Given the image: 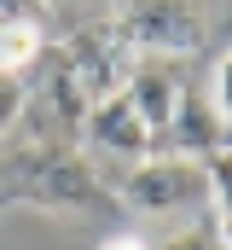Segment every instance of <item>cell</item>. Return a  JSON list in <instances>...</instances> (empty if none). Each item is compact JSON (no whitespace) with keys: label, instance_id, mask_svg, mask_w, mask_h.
<instances>
[{"label":"cell","instance_id":"cell-10","mask_svg":"<svg viewBox=\"0 0 232 250\" xmlns=\"http://www.w3.org/2000/svg\"><path fill=\"white\" fill-rule=\"evenodd\" d=\"M23 76H12V70H0V140H12V128L23 117Z\"/></svg>","mask_w":232,"mask_h":250},{"label":"cell","instance_id":"cell-12","mask_svg":"<svg viewBox=\"0 0 232 250\" xmlns=\"http://www.w3.org/2000/svg\"><path fill=\"white\" fill-rule=\"evenodd\" d=\"M93 250H151L145 239H134V233H111V239H99Z\"/></svg>","mask_w":232,"mask_h":250},{"label":"cell","instance_id":"cell-4","mask_svg":"<svg viewBox=\"0 0 232 250\" xmlns=\"http://www.w3.org/2000/svg\"><path fill=\"white\" fill-rule=\"evenodd\" d=\"M116 198L139 221H192L203 209V157L151 151V157L128 163V175L116 181Z\"/></svg>","mask_w":232,"mask_h":250},{"label":"cell","instance_id":"cell-7","mask_svg":"<svg viewBox=\"0 0 232 250\" xmlns=\"http://www.w3.org/2000/svg\"><path fill=\"white\" fill-rule=\"evenodd\" d=\"M203 204H209V227L232 245V146L227 140L215 151H203Z\"/></svg>","mask_w":232,"mask_h":250},{"label":"cell","instance_id":"cell-5","mask_svg":"<svg viewBox=\"0 0 232 250\" xmlns=\"http://www.w3.org/2000/svg\"><path fill=\"white\" fill-rule=\"evenodd\" d=\"M180 76L169 70V59H145V64H128V76H122V99L134 105V117L145 123L151 134V146H163L169 140V123H174V105H180Z\"/></svg>","mask_w":232,"mask_h":250},{"label":"cell","instance_id":"cell-2","mask_svg":"<svg viewBox=\"0 0 232 250\" xmlns=\"http://www.w3.org/2000/svg\"><path fill=\"white\" fill-rule=\"evenodd\" d=\"M122 76H128V53L116 47V35L105 23H93V29H76L64 47L53 53V76H47V99H53V117L58 128H81V117L122 87Z\"/></svg>","mask_w":232,"mask_h":250},{"label":"cell","instance_id":"cell-9","mask_svg":"<svg viewBox=\"0 0 232 250\" xmlns=\"http://www.w3.org/2000/svg\"><path fill=\"white\" fill-rule=\"evenodd\" d=\"M157 250H232V245L215 233V227H209V221H186V227H174Z\"/></svg>","mask_w":232,"mask_h":250},{"label":"cell","instance_id":"cell-3","mask_svg":"<svg viewBox=\"0 0 232 250\" xmlns=\"http://www.w3.org/2000/svg\"><path fill=\"white\" fill-rule=\"evenodd\" d=\"M122 53H145V59H186L203 47L209 35V12L203 0H116L111 23Z\"/></svg>","mask_w":232,"mask_h":250},{"label":"cell","instance_id":"cell-8","mask_svg":"<svg viewBox=\"0 0 232 250\" xmlns=\"http://www.w3.org/2000/svg\"><path fill=\"white\" fill-rule=\"evenodd\" d=\"M41 53H47V23H41V12H29V18H0V70L23 76Z\"/></svg>","mask_w":232,"mask_h":250},{"label":"cell","instance_id":"cell-11","mask_svg":"<svg viewBox=\"0 0 232 250\" xmlns=\"http://www.w3.org/2000/svg\"><path fill=\"white\" fill-rule=\"evenodd\" d=\"M203 93H209L215 117H221V123H232V47L215 59V70H209V87H203Z\"/></svg>","mask_w":232,"mask_h":250},{"label":"cell","instance_id":"cell-6","mask_svg":"<svg viewBox=\"0 0 232 250\" xmlns=\"http://www.w3.org/2000/svg\"><path fill=\"white\" fill-rule=\"evenodd\" d=\"M76 134H81V146H87V151H105V157H128V163L151 157V134H145V123L134 117V105L122 99V87L105 93V99L81 117Z\"/></svg>","mask_w":232,"mask_h":250},{"label":"cell","instance_id":"cell-1","mask_svg":"<svg viewBox=\"0 0 232 250\" xmlns=\"http://www.w3.org/2000/svg\"><path fill=\"white\" fill-rule=\"evenodd\" d=\"M99 198H105V181L81 146L29 140V146L0 151V209L29 204L47 215H87V209H99Z\"/></svg>","mask_w":232,"mask_h":250}]
</instances>
